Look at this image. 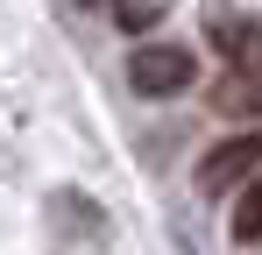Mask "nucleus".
I'll list each match as a JSON object with an SVG mask.
<instances>
[{"label": "nucleus", "instance_id": "nucleus-4", "mask_svg": "<svg viewBox=\"0 0 262 255\" xmlns=\"http://www.w3.org/2000/svg\"><path fill=\"white\" fill-rule=\"evenodd\" d=\"M234 241H262V177H248V192L234 199Z\"/></svg>", "mask_w": 262, "mask_h": 255}, {"label": "nucleus", "instance_id": "nucleus-3", "mask_svg": "<svg viewBox=\"0 0 262 255\" xmlns=\"http://www.w3.org/2000/svg\"><path fill=\"white\" fill-rule=\"evenodd\" d=\"M213 107L220 114H241V121H262V71L255 64H234V71L213 85Z\"/></svg>", "mask_w": 262, "mask_h": 255}, {"label": "nucleus", "instance_id": "nucleus-2", "mask_svg": "<svg viewBox=\"0 0 262 255\" xmlns=\"http://www.w3.org/2000/svg\"><path fill=\"white\" fill-rule=\"evenodd\" d=\"M255 170H262V128H241V135H227L213 156L199 163V192H206V199H227V192L248 184Z\"/></svg>", "mask_w": 262, "mask_h": 255}, {"label": "nucleus", "instance_id": "nucleus-1", "mask_svg": "<svg viewBox=\"0 0 262 255\" xmlns=\"http://www.w3.org/2000/svg\"><path fill=\"white\" fill-rule=\"evenodd\" d=\"M191 78H199V64H191L184 42H142V50L128 57V85L142 92V99H177Z\"/></svg>", "mask_w": 262, "mask_h": 255}]
</instances>
